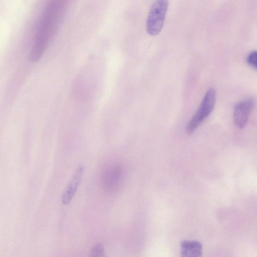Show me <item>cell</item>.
<instances>
[{
    "instance_id": "obj_1",
    "label": "cell",
    "mask_w": 257,
    "mask_h": 257,
    "mask_svg": "<svg viewBox=\"0 0 257 257\" xmlns=\"http://www.w3.org/2000/svg\"><path fill=\"white\" fill-rule=\"evenodd\" d=\"M64 1L49 2L42 14L30 58L33 62L42 56L55 35L61 22L64 7Z\"/></svg>"
},
{
    "instance_id": "obj_2",
    "label": "cell",
    "mask_w": 257,
    "mask_h": 257,
    "mask_svg": "<svg viewBox=\"0 0 257 257\" xmlns=\"http://www.w3.org/2000/svg\"><path fill=\"white\" fill-rule=\"evenodd\" d=\"M216 101V91L210 88L206 92L200 106L188 123L186 132L188 135L193 133L213 110Z\"/></svg>"
},
{
    "instance_id": "obj_3",
    "label": "cell",
    "mask_w": 257,
    "mask_h": 257,
    "mask_svg": "<svg viewBox=\"0 0 257 257\" xmlns=\"http://www.w3.org/2000/svg\"><path fill=\"white\" fill-rule=\"evenodd\" d=\"M168 5L167 0H157L151 5L146 20V31L150 35H157L161 31Z\"/></svg>"
},
{
    "instance_id": "obj_4",
    "label": "cell",
    "mask_w": 257,
    "mask_h": 257,
    "mask_svg": "<svg viewBox=\"0 0 257 257\" xmlns=\"http://www.w3.org/2000/svg\"><path fill=\"white\" fill-rule=\"evenodd\" d=\"M254 105V100L251 97L245 98L235 104L233 117L235 125L242 128L246 125Z\"/></svg>"
},
{
    "instance_id": "obj_5",
    "label": "cell",
    "mask_w": 257,
    "mask_h": 257,
    "mask_svg": "<svg viewBox=\"0 0 257 257\" xmlns=\"http://www.w3.org/2000/svg\"><path fill=\"white\" fill-rule=\"evenodd\" d=\"M83 171V166L79 165L62 195V202L63 204H68L71 202L81 181Z\"/></svg>"
},
{
    "instance_id": "obj_6",
    "label": "cell",
    "mask_w": 257,
    "mask_h": 257,
    "mask_svg": "<svg viewBox=\"0 0 257 257\" xmlns=\"http://www.w3.org/2000/svg\"><path fill=\"white\" fill-rule=\"evenodd\" d=\"M181 257H202V246L197 240H184L181 242Z\"/></svg>"
},
{
    "instance_id": "obj_7",
    "label": "cell",
    "mask_w": 257,
    "mask_h": 257,
    "mask_svg": "<svg viewBox=\"0 0 257 257\" xmlns=\"http://www.w3.org/2000/svg\"><path fill=\"white\" fill-rule=\"evenodd\" d=\"M89 257H106L103 245L100 243L94 245L90 249Z\"/></svg>"
},
{
    "instance_id": "obj_8",
    "label": "cell",
    "mask_w": 257,
    "mask_h": 257,
    "mask_svg": "<svg viewBox=\"0 0 257 257\" xmlns=\"http://www.w3.org/2000/svg\"><path fill=\"white\" fill-rule=\"evenodd\" d=\"M257 54L255 50L249 52L246 57V62L251 68L256 69Z\"/></svg>"
}]
</instances>
